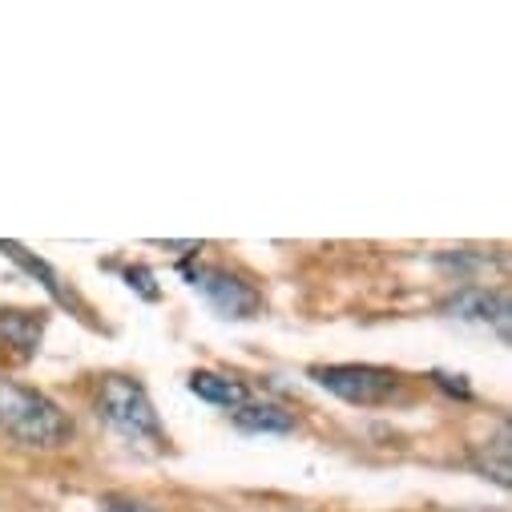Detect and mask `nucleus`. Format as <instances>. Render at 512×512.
Segmentation results:
<instances>
[{"instance_id":"nucleus-1","label":"nucleus","mask_w":512,"mask_h":512,"mask_svg":"<svg viewBox=\"0 0 512 512\" xmlns=\"http://www.w3.org/2000/svg\"><path fill=\"white\" fill-rule=\"evenodd\" d=\"M93 408H97V420L109 432H117L121 440L150 448V452H166L170 440H166V428L158 420V408L134 375H101Z\"/></svg>"},{"instance_id":"nucleus-2","label":"nucleus","mask_w":512,"mask_h":512,"mask_svg":"<svg viewBox=\"0 0 512 512\" xmlns=\"http://www.w3.org/2000/svg\"><path fill=\"white\" fill-rule=\"evenodd\" d=\"M0 432L21 448H65L73 440V420L37 388L25 383H0Z\"/></svg>"},{"instance_id":"nucleus-3","label":"nucleus","mask_w":512,"mask_h":512,"mask_svg":"<svg viewBox=\"0 0 512 512\" xmlns=\"http://www.w3.org/2000/svg\"><path fill=\"white\" fill-rule=\"evenodd\" d=\"M323 392L359 404V408H379L392 404L404 392V375L392 367H375V363H315L307 371Z\"/></svg>"},{"instance_id":"nucleus-4","label":"nucleus","mask_w":512,"mask_h":512,"mask_svg":"<svg viewBox=\"0 0 512 512\" xmlns=\"http://www.w3.org/2000/svg\"><path fill=\"white\" fill-rule=\"evenodd\" d=\"M186 279L194 291L206 295V303L222 315V319H254L263 311V295L254 291L246 279H238L226 267H186Z\"/></svg>"},{"instance_id":"nucleus-5","label":"nucleus","mask_w":512,"mask_h":512,"mask_svg":"<svg viewBox=\"0 0 512 512\" xmlns=\"http://www.w3.org/2000/svg\"><path fill=\"white\" fill-rule=\"evenodd\" d=\"M444 311L452 319H472V323H488L496 327V335L508 343V319H512V307H508V291H488V287H460Z\"/></svg>"},{"instance_id":"nucleus-6","label":"nucleus","mask_w":512,"mask_h":512,"mask_svg":"<svg viewBox=\"0 0 512 512\" xmlns=\"http://www.w3.org/2000/svg\"><path fill=\"white\" fill-rule=\"evenodd\" d=\"M190 392H194L198 400L214 404V408H226V412H234V408H242V404L250 400L246 383L234 379V375H222V371H194V375H190Z\"/></svg>"},{"instance_id":"nucleus-7","label":"nucleus","mask_w":512,"mask_h":512,"mask_svg":"<svg viewBox=\"0 0 512 512\" xmlns=\"http://www.w3.org/2000/svg\"><path fill=\"white\" fill-rule=\"evenodd\" d=\"M45 331V311H0V343L33 355Z\"/></svg>"},{"instance_id":"nucleus-8","label":"nucleus","mask_w":512,"mask_h":512,"mask_svg":"<svg viewBox=\"0 0 512 512\" xmlns=\"http://www.w3.org/2000/svg\"><path fill=\"white\" fill-rule=\"evenodd\" d=\"M230 420L242 428V432H295V416L283 412L279 404H259V400H246L242 408L230 412Z\"/></svg>"},{"instance_id":"nucleus-9","label":"nucleus","mask_w":512,"mask_h":512,"mask_svg":"<svg viewBox=\"0 0 512 512\" xmlns=\"http://www.w3.org/2000/svg\"><path fill=\"white\" fill-rule=\"evenodd\" d=\"M468 464H472L484 480H496L500 488H508V484H512V468H508V424L500 428V436H496L492 444H480V448L468 456Z\"/></svg>"},{"instance_id":"nucleus-10","label":"nucleus","mask_w":512,"mask_h":512,"mask_svg":"<svg viewBox=\"0 0 512 512\" xmlns=\"http://www.w3.org/2000/svg\"><path fill=\"white\" fill-rule=\"evenodd\" d=\"M0 250H5L9 259H17V263H21V267H25L29 275H41V279H45V287H49L53 295H61V287H57V275H53V271H49V267H45L41 259H33V254H29V250H25L21 242H0Z\"/></svg>"},{"instance_id":"nucleus-11","label":"nucleus","mask_w":512,"mask_h":512,"mask_svg":"<svg viewBox=\"0 0 512 512\" xmlns=\"http://www.w3.org/2000/svg\"><path fill=\"white\" fill-rule=\"evenodd\" d=\"M101 512H154V508L146 500H138V496L109 492V496H101Z\"/></svg>"},{"instance_id":"nucleus-12","label":"nucleus","mask_w":512,"mask_h":512,"mask_svg":"<svg viewBox=\"0 0 512 512\" xmlns=\"http://www.w3.org/2000/svg\"><path fill=\"white\" fill-rule=\"evenodd\" d=\"M432 383L436 388H444L448 396H460V400H468L472 392H468V383H464V375H444V371H432Z\"/></svg>"},{"instance_id":"nucleus-13","label":"nucleus","mask_w":512,"mask_h":512,"mask_svg":"<svg viewBox=\"0 0 512 512\" xmlns=\"http://www.w3.org/2000/svg\"><path fill=\"white\" fill-rule=\"evenodd\" d=\"M125 279H130V287H138L146 299H158V291L150 287V279H154V275H150L146 267H130V271H125Z\"/></svg>"},{"instance_id":"nucleus-14","label":"nucleus","mask_w":512,"mask_h":512,"mask_svg":"<svg viewBox=\"0 0 512 512\" xmlns=\"http://www.w3.org/2000/svg\"><path fill=\"white\" fill-rule=\"evenodd\" d=\"M456 512H488V508H456Z\"/></svg>"}]
</instances>
